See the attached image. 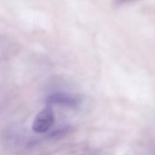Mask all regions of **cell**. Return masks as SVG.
<instances>
[{
  "label": "cell",
  "mask_w": 155,
  "mask_h": 155,
  "mask_svg": "<svg viewBox=\"0 0 155 155\" xmlns=\"http://www.w3.org/2000/svg\"><path fill=\"white\" fill-rule=\"evenodd\" d=\"M136 1V0H115V3L118 5H122V4H127V3H130Z\"/></svg>",
  "instance_id": "obj_3"
},
{
  "label": "cell",
  "mask_w": 155,
  "mask_h": 155,
  "mask_svg": "<svg viewBox=\"0 0 155 155\" xmlns=\"http://www.w3.org/2000/svg\"><path fill=\"white\" fill-rule=\"evenodd\" d=\"M55 116L52 109L48 106L43 109L35 118L32 125V129L35 132L44 133L48 131L53 125Z\"/></svg>",
  "instance_id": "obj_1"
},
{
  "label": "cell",
  "mask_w": 155,
  "mask_h": 155,
  "mask_svg": "<svg viewBox=\"0 0 155 155\" xmlns=\"http://www.w3.org/2000/svg\"><path fill=\"white\" fill-rule=\"evenodd\" d=\"M47 102L48 104H57L63 105L68 107H76L80 103V99L69 94L66 93H54L48 97Z\"/></svg>",
  "instance_id": "obj_2"
}]
</instances>
